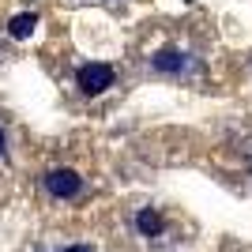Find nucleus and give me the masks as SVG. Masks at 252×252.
Instances as JSON below:
<instances>
[{
	"instance_id": "f257e3e1",
	"label": "nucleus",
	"mask_w": 252,
	"mask_h": 252,
	"mask_svg": "<svg viewBox=\"0 0 252 252\" xmlns=\"http://www.w3.org/2000/svg\"><path fill=\"white\" fill-rule=\"evenodd\" d=\"M42 181H45V192H49L53 200H75V196L83 192V177H79L75 169H68V166L49 169Z\"/></svg>"
},
{
	"instance_id": "7ed1b4c3",
	"label": "nucleus",
	"mask_w": 252,
	"mask_h": 252,
	"mask_svg": "<svg viewBox=\"0 0 252 252\" xmlns=\"http://www.w3.org/2000/svg\"><path fill=\"white\" fill-rule=\"evenodd\" d=\"M155 72H162V75H181V72H189V57L181 49H162V53H155Z\"/></svg>"
},
{
	"instance_id": "423d86ee",
	"label": "nucleus",
	"mask_w": 252,
	"mask_h": 252,
	"mask_svg": "<svg viewBox=\"0 0 252 252\" xmlns=\"http://www.w3.org/2000/svg\"><path fill=\"white\" fill-rule=\"evenodd\" d=\"M61 252H91L87 245H68V249H61Z\"/></svg>"
},
{
	"instance_id": "39448f33",
	"label": "nucleus",
	"mask_w": 252,
	"mask_h": 252,
	"mask_svg": "<svg viewBox=\"0 0 252 252\" xmlns=\"http://www.w3.org/2000/svg\"><path fill=\"white\" fill-rule=\"evenodd\" d=\"M34 27H38V15H34V11H23V15H11L8 34L23 42V38H31V34H34Z\"/></svg>"
},
{
	"instance_id": "0eeeda50",
	"label": "nucleus",
	"mask_w": 252,
	"mask_h": 252,
	"mask_svg": "<svg viewBox=\"0 0 252 252\" xmlns=\"http://www.w3.org/2000/svg\"><path fill=\"white\" fill-rule=\"evenodd\" d=\"M8 151V136H4V128H0V155Z\"/></svg>"
},
{
	"instance_id": "20e7f679",
	"label": "nucleus",
	"mask_w": 252,
	"mask_h": 252,
	"mask_svg": "<svg viewBox=\"0 0 252 252\" xmlns=\"http://www.w3.org/2000/svg\"><path fill=\"white\" fill-rule=\"evenodd\" d=\"M136 230H139V237H158V233L166 230V219H162L155 207H139V215H136Z\"/></svg>"
},
{
	"instance_id": "f03ea898",
	"label": "nucleus",
	"mask_w": 252,
	"mask_h": 252,
	"mask_svg": "<svg viewBox=\"0 0 252 252\" xmlns=\"http://www.w3.org/2000/svg\"><path fill=\"white\" fill-rule=\"evenodd\" d=\"M75 87H79L83 94H105V91L113 87V68H109V64H79Z\"/></svg>"
}]
</instances>
